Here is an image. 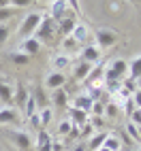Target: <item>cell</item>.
I'll return each instance as SVG.
<instances>
[{
  "mask_svg": "<svg viewBox=\"0 0 141 151\" xmlns=\"http://www.w3.org/2000/svg\"><path fill=\"white\" fill-rule=\"evenodd\" d=\"M75 26H77L75 15L68 13L66 17H62V19L58 22V32L62 34V36H70V34H73V30H75Z\"/></svg>",
  "mask_w": 141,
  "mask_h": 151,
  "instance_id": "11",
  "label": "cell"
},
{
  "mask_svg": "<svg viewBox=\"0 0 141 151\" xmlns=\"http://www.w3.org/2000/svg\"><path fill=\"white\" fill-rule=\"evenodd\" d=\"M88 34H90V32H88V28H86L84 24H77V26H75V30H73V34H70V36H73L75 41H77L79 45H81V43H86V41H88Z\"/></svg>",
  "mask_w": 141,
  "mask_h": 151,
  "instance_id": "23",
  "label": "cell"
},
{
  "mask_svg": "<svg viewBox=\"0 0 141 151\" xmlns=\"http://www.w3.org/2000/svg\"><path fill=\"white\" fill-rule=\"evenodd\" d=\"M81 58H84V62H88V64H96L98 60H100V49L96 47V45H86L84 49H81Z\"/></svg>",
  "mask_w": 141,
  "mask_h": 151,
  "instance_id": "14",
  "label": "cell"
},
{
  "mask_svg": "<svg viewBox=\"0 0 141 151\" xmlns=\"http://www.w3.org/2000/svg\"><path fill=\"white\" fill-rule=\"evenodd\" d=\"M68 66H70V55L60 53V55H54L52 58V68L56 70V73H62V70H66Z\"/></svg>",
  "mask_w": 141,
  "mask_h": 151,
  "instance_id": "17",
  "label": "cell"
},
{
  "mask_svg": "<svg viewBox=\"0 0 141 151\" xmlns=\"http://www.w3.org/2000/svg\"><path fill=\"white\" fill-rule=\"evenodd\" d=\"M28 119H30V124H32V128H36V130H41V122H39V111H36L34 115H30Z\"/></svg>",
  "mask_w": 141,
  "mask_h": 151,
  "instance_id": "37",
  "label": "cell"
},
{
  "mask_svg": "<svg viewBox=\"0 0 141 151\" xmlns=\"http://www.w3.org/2000/svg\"><path fill=\"white\" fill-rule=\"evenodd\" d=\"M137 151H141V145H139V149H137Z\"/></svg>",
  "mask_w": 141,
  "mask_h": 151,
  "instance_id": "43",
  "label": "cell"
},
{
  "mask_svg": "<svg viewBox=\"0 0 141 151\" xmlns=\"http://www.w3.org/2000/svg\"><path fill=\"white\" fill-rule=\"evenodd\" d=\"M54 26H56V22H54L49 15H45L32 36L36 38L39 43H52V41H54Z\"/></svg>",
  "mask_w": 141,
  "mask_h": 151,
  "instance_id": "3",
  "label": "cell"
},
{
  "mask_svg": "<svg viewBox=\"0 0 141 151\" xmlns=\"http://www.w3.org/2000/svg\"><path fill=\"white\" fill-rule=\"evenodd\" d=\"M17 11L19 9H15V6H2L0 9V24H7V19H11Z\"/></svg>",
  "mask_w": 141,
  "mask_h": 151,
  "instance_id": "29",
  "label": "cell"
},
{
  "mask_svg": "<svg viewBox=\"0 0 141 151\" xmlns=\"http://www.w3.org/2000/svg\"><path fill=\"white\" fill-rule=\"evenodd\" d=\"M98 151H107V149H105V147H100V149H98Z\"/></svg>",
  "mask_w": 141,
  "mask_h": 151,
  "instance_id": "40",
  "label": "cell"
},
{
  "mask_svg": "<svg viewBox=\"0 0 141 151\" xmlns=\"http://www.w3.org/2000/svg\"><path fill=\"white\" fill-rule=\"evenodd\" d=\"M11 62L17 64V66H26V64L30 62V55H26L24 51H13V53H11Z\"/></svg>",
  "mask_w": 141,
  "mask_h": 151,
  "instance_id": "27",
  "label": "cell"
},
{
  "mask_svg": "<svg viewBox=\"0 0 141 151\" xmlns=\"http://www.w3.org/2000/svg\"><path fill=\"white\" fill-rule=\"evenodd\" d=\"M28 89H26V85L24 83H17V87L13 89V104H15V109L22 113L24 111V106H26V100H28Z\"/></svg>",
  "mask_w": 141,
  "mask_h": 151,
  "instance_id": "8",
  "label": "cell"
},
{
  "mask_svg": "<svg viewBox=\"0 0 141 151\" xmlns=\"http://www.w3.org/2000/svg\"><path fill=\"white\" fill-rule=\"evenodd\" d=\"M4 136L19 149V151H32V136L26 130H4Z\"/></svg>",
  "mask_w": 141,
  "mask_h": 151,
  "instance_id": "2",
  "label": "cell"
},
{
  "mask_svg": "<svg viewBox=\"0 0 141 151\" xmlns=\"http://www.w3.org/2000/svg\"><path fill=\"white\" fill-rule=\"evenodd\" d=\"M103 147H105L107 151H122V140H120L116 134H107Z\"/></svg>",
  "mask_w": 141,
  "mask_h": 151,
  "instance_id": "22",
  "label": "cell"
},
{
  "mask_svg": "<svg viewBox=\"0 0 141 151\" xmlns=\"http://www.w3.org/2000/svg\"><path fill=\"white\" fill-rule=\"evenodd\" d=\"M22 122V113L15 106H0V126H9V124H19Z\"/></svg>",
  "mask_w": 141,
  "mask_h": 151,
  "instance_id": "6",
  "label": "cell"
},
{
  "mask_svg": "<svg viewBox=\"0 0 141 151\" xmlns=\"http://www.w3.org/2000/svg\"><path fill=\"white\" fill-rule=\"evenodd\" d=\"M68 102H70V98H68V94H66L64 87L54 89V92H52V104H54L52 109H66Z\"/></svg>",
  "mask_w": 141,
  "mask_h": 151,
  "instance_id": "13",
  "label": "cell"
},
{
  "mask_svg": "<svg viewBox=\"0 0 141 151\" xmlns=\"http://www.w3.org/2000/svg\"><path fill=\"white\" fill-rule=\"evenodd\" d=\"M128 117H130V119H128L130 124H135L137 128H141V109H133Z\"/></svg>",
  "mask_w": 141,
  "mask_h": 151,
  "instance_id": "33",
  "label": "cell"
},
{
  "mask_svg": "<svg viewBox=\"0 0 141 151\" xmlns=\"http://www.w3.org/2000/svg\"><path fill=\"white\" fill-rule=\"evenodd\" d=\"M52 143V136H49L45 130H39V136H36V151H45Z\"/></svg>",
  "mask_w": 141,
  "mask_h": 151,
  "instance_id": "25",
  "label": "cell"
},
{
  "mask_svg": "<svg viewBox=\"0 0 141 151\" xmlns=\"http://www.w3.org/2000/svg\"><path fill=\"white\" fill-rule=\"evenodd\" d=\"M126 132H128L126 136H128L130 140H135V143H141V128H137L135 124H130V122H128V124H126Z\"/></svg>",
  "mask_w": 141,
  "mask_h": 151,
  "instance_id": "26",
  "label": "cell"
},
{
  "mask_svg": "<svg viewBox=\"0 0 141 151\" xmlns=\"http://www.w3.org/2000/svg\"><path fill=\"white\" fill-rule=\"evenodd\" d=\"M77 47H79V43L75 41L73 36H64V41H62V49H64V53L68 55V51L73 53V51H77Z\"/></svg>",
  "mask_w": 141,
  "mask_h": 151,
  "instance_id": "28",
  "label": "cell"
},
{
  "mask_svg": "<svg viewBox=\"0 0 141 151\" xmlns=\"http://www.w3.org/2000/svg\"><path fill=\"white\" fill-rule=\"evenodd\" d=\"M68 13H70V9H68V2H66V0H54V2H52V9H49V17H52L56 24H58L62 17H66Z\"/></svg>",
  "mask_w": 141,
  "mask_h": 151,
  "instance_id": "7",
  "label": "cell"
},
{
  "mask_svg": "<svg viewBox=\"0 0 141 151\" xmlns=\"http://www.w3.org/2000/svg\"><path fill=\"white\" fill-rule=\"evenodd\" d=\"M94 66L92 64H88V62H79V64H75V70H73V75H75V79L77 81H86V77L90 75V70H92Z\"/></svg>",
  "mask_w": 141,
  "mask_h": 151,
  "instance_id": "18",
  "label": "cell"
},
{
  "mask_svg": "<svg viewBox=\"0 0 141 151\" xmlns=\"http://www.w3.org/2000/svg\"><path fill=\"white\" fill-rule=\"evenodd\" d=\"M105 115L109 117V119H118L120 115H122V104L120 102H105Z\"/></svg>",
  "mask_w": 141,
  "mask_h": 151,
  "instance_id": "21",
  "label": "cell"
},
{
  "mask_svg": "<svg viewBox=\"0 0 141 151\" xmlns=\"http://www.w3.org/2000/svg\"><path fill=\"white\" fill-rule=\"evenodd\" d=\"M9 34H11V28H9L7 24H0V47L9 41Z\"/></svg>",
  "mask_w": 141,
  "mask_h": 151,
  "instance_id": "34",
  "label": "cell"
},
{
  "mask_svg": "<svg viewBox=\"0 0 141 151\" xmlns=\"http://www.w3.org/2000/svg\"><path fill=\"white\" fill-rule=\"evenodd\" d=\"M70 130H73V126H70L68 119H62V122L58 124V134H60V136H68Z\"/></svg>",
  "mask_w": 141,
  "mask_h": 151,
  "instance_id": "31",
  "label": "cell"
},
{
  "mask_svg": "<svg viewBox=\"0 0 141 151\" xmlns=\"http://www.w3.org/2000/svg\"><path fill=\"white\" fill-rule=\"evenodd\" d=\"M130 100H133L135 109H141V92L137 89V92H133V96H130Z\"/></svg>",
  "mask_w": 141,
  "mask_h": 151,
  "instance_id": "36",
  "label": "cell"
},
{
  "mask_svg": "<svg viewBox=\"0 0 141 151\" xmlns=\"http://www.w3.org/2000/svg\"><path fill=\"white\" fill-rule=\"evenodd\" d=\"M68 2V9H73V15L79 13V0H66Z\"/></svg>",
  "mask_w": 141,
  "mask_h": 151,
  "instance_id": "38",
  "label": "cell"
},
{
  "mask_svg": "<svg viewBox=\"0 0 141 151\" xmlns=\"http://www.w3.org/2000/svg\"><path fill=\"white\" fill-rule=\"evenodd\" d=\"M0 102L2 106H13V87L0 79Z\"/></svg>",
  "mask_w": 141,
  "mask_h": 151,
  "instance_id": "16",
  "label": "cell"
},
{
  "mask_svg": "<svg viewBox=\"0 0 141 151\" xmlns=\"http://www.w3.org/2000/svg\"><path fill=\"white\" fill-rule=\"evenodd\" d=\"M32 0H9V6H15V9H22V6H28Z\"/></svg>",
  "mask_w": 141,
  "mask_h": 151,
  "instance_id": "35",
  "label": "cell"
},
{
  "mask_svg": "<svg viewBox=\"0 0 141 151\" xmlns=\"http://www.w3.org/2000/svg\"><path fill=\"white\" fill-rule=\"evenodd\" d=\"M41 19H43V15H41V13H28V15H26V19L22 22V26H19V36H22V38L32 36V34L36 32L39 24H41Z\"/></svg>",
  "mask_w": 141,
  "mask_h": 151,
  "instance_id": "4",
  "label": "cell"
},
{
  "mask_svg": "<svg viewBox=\"0 0 141 151\" xmlns=\"http://www.w3.org/2000/svg\"><path fill=\"white\" fill-rule=\"evenodd\" d=\"M128 77V62L122 58L113 60L111 64L107 66V70L103 73V83H109V81H124Z\"/></svg>",
  "mask_w": 141,
  "mask_h": 151,
  "instance_id": "1",
  "label": "cell"
},
{
  "mask_svg": "<svg viewBox=\"0 0 141 151\" xmlns=\"http://www.w3.org/2000/svg\"><path fill=\"white\" fill-rule=\"evenodd\" d=\"M92 132H94V126L88 122V124H84L81 128H79V134H77V136H79V138H88V136H92Z\"/></svg>",
  "mask_w": 141,
  "mask_h": 151,
  "instance_id": "32",
  "label": "cell"
},
{
  "mask_svg": "<svg viewBox=\"0 0 141 151\" xmlns=\"http://www.w3.org/2000/svg\"><path fill=\"white\" fill-rule=\"evenodd\" d=\"M19 51H24L26 55H36L39 51H41V43L36 41L34 36H28V38H22V45H19Z\"/></svg>",
  "mask_w": 141,
  "mask_h": 151,
  "instance_id": "12",
  "label": "cell"
},
{
  "mask_svg": "<svg viewBox=\"0 0 141 151\" xmlns=\"http://www.w3.org/2000/svg\"><path fill=\"white\" fill-rule=\"evenodd\" d=\"M39 122H41V130H47V126L54 122V109L52 106H45L39 111Z\"/></svg>",
  "mask_w": 141,
  "mask_h": 151,
  "instance_id": "20",
  "label": "cell"
},
{
  "mask_svg": "<svg viewBox=\"0 0 141 151\" xmlns=\"http://www.w3.org/2000/svg\"><path fill=\"white\" fill-rule=\"evenodd\" d=\"M41 2H49V0H41Z\"/></svg>",
  "mask_w": 141,
  "mask_h": 151,
  "instance_id": "41",
  "label": "cell"
},
{
  "mask_svg": "<svg viewBox=\"0 0 141 151\" xmlns=\"http://www.w3.org/2000/svg\"><path fill=\"white\" fill-rule=\"evenodd\" d=\"M105 138H107V132H98L96 136H92V138H90V143H88V151H98L100 147H103Z\"/></svg>",
  "mask_w": 141,
  "mask_h": 151,
  "instance_id": "24",
  "label": "cell"
},
{
  "mask_svg": "<svg viewBox=\"0 0 141 151\" xmlns=\"http://www.w3.org/2000/svg\"><path fill=\"white\" fill-rule=\"evenodd\" d=\"M92 104H94V100L90 98L88 94H79V96H75V100H73V104H70V106H75V109H79V111H84V113L90 115Z\"/></svg>",
  "mask_w": 141,
  "mask_h": 151,
  "instance_id": "15",
  "label": "cell"
},
{
  "mask_svg": "<svg viewBox=\"0 0 141 151\" xmlns=\"http://www.w3.org/2000/svg\"><path fill=\"white\" fill-rule=\"evenodd\" d=\"M68 122H70V126H75V128H81L84 124H88L90 122V115L88 113H84V111H79V109H75V106H70L68 109Z\"/></svg>",
  "mask_w": 141,
  "mask_h": 151,
  "instance_id": "10",
  "label": "cell"
},
{
  "mask_svg": "<svg viewBox=\"0 0 141 151\" xmlns=\"http://www.w3.org/2000/svg\"><path fill=\"white\" fill-rule=\"evenodd\" d=\"M94 38H96V47H113L118 43V34L113 32V30H109V28H98L94 30Z\"/></svg>",
  "mask_w": 141,
  "mask_h": 151,
  "instance_id": "5",
  "label": "cell"
},
{
  "mask_svg": "<svg viewBox=\"0 0 141 151\" xmlns=\"http://www.w3.org/2000/svg\"><path fill=\"white\" fill-rule=\"evenodd\" d=\"M128 151H137V149H128Z\"/></svg>",
  "mask_w": 141,
  "mask_h": 151,
  "instance_id": "42",
  "label": "cell"
},
{
  "mask_svg": "<svg viewBox=\"0 0 141 151\" xmlns=\"http://www.w3.org/2000/svg\"><path fill=\"white\" fill-rule=\"evenodd\" d=\"M139 77H141V55L133 58L128 62V79L130 81H137Z\"/></svg>",
  "mask_w": 141,
  "mask_h": 151,
  "instance_id": "19",
  "label": "cell"
},
{
  "mask_svg": "<svg viewBox=\"0 0 141 151\" xmlns=\"http://www.w3.org/2000/svg\"><path fill=\"white\" fill-rule=\"evenodd\" d=\"M36 102H34V98H32V94H30L28 96V100H26V106H24V111H22V113L26 115V117H30V115H34L36 113Z\"/></svg>",
  "mask_w": 141,
  "mask_h": 151,
  "instance_id": "30",
  "label": "cell"
},
{
  "mask_svg": "<svg viewBox=\"0 0 141 151\" xmlns=\"http://www.w3.org/2000/svg\"><path fill=\"white\" fill-rule=\"evenodd\" d=\"M135 85H137V89H139V92H141V77L137 79V81H135Z\"/></svg>",
  "mask_w": 141,
  "mask_h": 151,
  "instance_id": "39",
  "label": "cell"
},
{
  "mask_svg": "<svg viewBox=\"0 0 141 151\" xmlns=\"http://www.w3.org/2000/svg\"><path fill=\"white\" fill-rule=\"evenodd\" d=\"M64 83H66V75L64 73H56V70H52L47 77H45V87L47 89H60V87H64Z\"/></svg>",
  "mask_w": 141,
  "mask_h": 151,
  "instance_id": "9",
  "label": "cell"
}]
</instances>
